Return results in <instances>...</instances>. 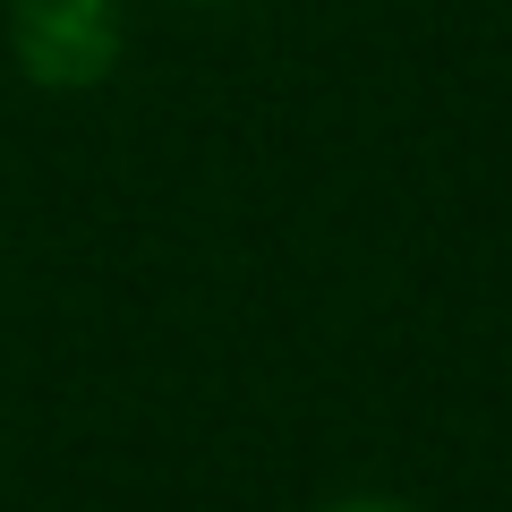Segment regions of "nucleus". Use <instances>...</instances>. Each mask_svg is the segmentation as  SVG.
<instances>
[{
    "label": "nucleus",
    "instance_id": "1",
    "mask_svg": "<svg viewBox=\"0 0 512 512\" xmlns=\"http://www.w3.org/2000/svg\"><path fill=\"white\" fill-rule=\"evenodd\" d=\"M120 52L111 0H18V60L43 86H94Z\"/></svg>",
    "mask_w": 512,
    "mask_h": 512
},
{
    "label": "nucleus",
    "instance_id": "2",
    "mask_svg": "<svg viewBox=\"0 0 512 512\" xmlns=\"http://www.w3.org/2000/svg\"><path fill=\"white\" fill-rule=\"evenodd\" d=\"M333 512H402V504H333Z\"/></svg>",
    "mask_w": 512,
    "mask_h": 512
}]
</instances>
